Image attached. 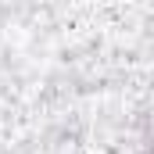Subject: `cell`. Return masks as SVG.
<instances>
[{
  "mask_svg": "<svg viewBox=\"0 0 154 154\" xmlns=\"http://www.w3.org/2000/svg\"><path fill=\"white\" fill-rule=\"evenodd\" d=\"M140 154H143V151H140Z\"/></svg>",
  "mask_w": 154,
  "mask_h": 154,
  "instance_id": "cell-1",
  "label": "cell"
}]
</instances>
